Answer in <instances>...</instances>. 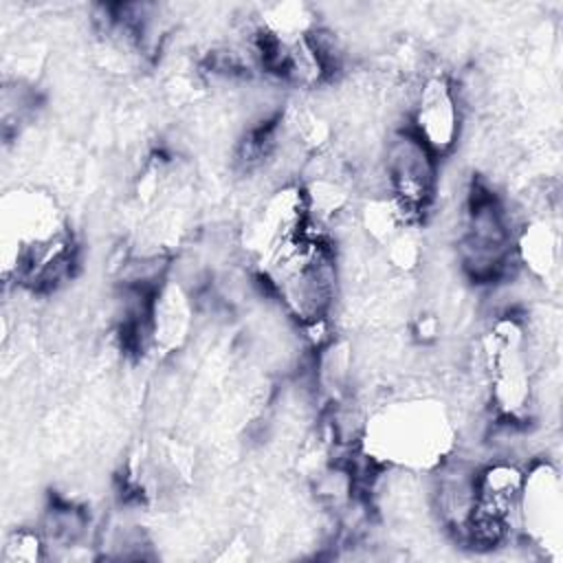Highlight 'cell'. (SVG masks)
I'll list each match as a JSON object with an SVG mask.
<instances>
[{
	"label": "cell",
	"mask_w": 563,
	"mask_h": 563,
	"mask_svg": "<svg viewBox=\"0 0 563 563\" xmlns=\"http://www.w3.org/2000/svg\"><path fill=\"white\" fill-rule=\"evenodd\" d=\"M451 433L442 409L433 402H400L374 418L367 424V457L394 464L427 466L435 464Z\"/></svg>",
	"instance_id": "obj_1"
},
{
	"label": "cell",
	"mask_w": 563,
	"mask_h": 563,
	"mask_svg": "<svg viewBox=\"0 0 563 563\" xmlns=\"http://www.w3.org/2000/svg\"><path fill=\"white\" fill-rule=\"evenodd\" d=\"M387 194L407 224L420 222L433 202L438 185V156L411 132L400 130L385 150Z\"/></svg>",
	"instance_id": "obj_4"
},
{
	"label": "cell",
	"mask_w": 563,
	"mask_h": 563,
	"mask_svg": "<svg viewBox=\"0 0 563 563\" xmlns=\"http://www.w3.org/2000/svg\"><path fill=\"white\" fill-rule=\"evenodd\" d=\"M523 471L506 460L490 462L475 475V497L462 537L475 548H495L519 526Z\"/></svg>",
	"instance_id": "obj_3"
},
{
	"label": "cell",
	"mask_w": 563,
	"mask_h": 563,
	"mask_svg": "<svg viewBox=\"0 0 563 563\" xmlns=\"http://www.w3.org/2000/svg\"><path fill=\"white\" fill-rule=\"evenodd\" d=\"M46 552V541L40 530L31 528H18L15 532L9 534L2 559L11 563H35L44 556Z\"/></svg>",
	"instance_id": "obj_10"
},
{
	"label": "cell",
	"mask_w": 563,
	"mask_h": 563,
	"mask_svg": "<svg viewBox=\"0 0 563 563\" xmlns=\"http://www.w3.org/2000/svg\"><path fill=\"white\" fill-rule=\"evenodd\" d=\"M438 158L460 136V99L451 79L442 73L429 75L416 92L409 128Z\"/></svg>",
	"instance_id": "obj_6"
},
{
	"label": "cell",
	"mask_w": 563,
	"mask_h": 563,
	"mask_svg": "<svg viewBox=\"0 0 563 563\" xmlns=\"http://www.w3.org/2000/svg\"><path fill=\"white\" fill-rule=\"evenodd\" d=\"M515 255L534 277L545 279L556 268L559 240L545 220H532L515 235Z\"/></svg>",
	"instance_id": "obj_8"
},
{
	"label": "cell",
	"mask_w": 563,
	"mask_h": 563,
	"mask_svg": "<svg viewBox=\"0 0 563 563\" xmlns=\"http://www.w3.org/2000/svg\"><path fill=\"white\" fill-rule=\"evenodd\" d=\"M385 253L389 264L400 271V273H411L418 262H420V244L416 240V235L411 233V227H405L402 231H398L387 244H385Z\"/></svg>",
	"instance_id": "obj_11"
},
{
	"label": "cell",
	"mask_w": 563,
	"mask_h": 563,
	"mask_svg": "<svg viewBox=\"0 0 563 563\" xmlns=\"http://www.w3.org/2000/svg\"><path fill=\"white\" fill-rule=\"evenodd\" d=\"M515 235L510 213L501 200L490 189L475 185L468 196L457 244L464 273L479 284L501 279L510 266L519 264Z\"/></svg>",
	"instance_id": "obj_2"
},
{
	"label": "cell",
	"mask_w": 563,
	"mask_h": 563,
	"mask_svg": "<svg viewBox=\"0 0 563 563\" xmlns=\"http://www.w3.org/2000/svg\"><path fill=\"white\" fill-rule=\"evenodd\" d=\"M191 303L176 282H163L152 301V341L165 352L176 350L189 332Z\"/></svg>",
	"instance_id": "obj_7"
},
{
	"label": "cell",
	"mask_w": 563,
	"mask_h": 563,
	"mask_svg": "<svg viewBox=\"0 0 563 563\" xmlns=\"http://www.w3.org/2000/svg\"><path fill=\"white\" fill-rule=\"evenodd\" d=\"M561 477L548 462L523 471V488L519 501V526L534 548L556 554L561 550Z\"/></svg>",
	"instance_id": "obj_5"
},
{
	"label": "cell",
	"mask_w": 563,
	"mask_h": 563,
	"mask_svg": "<svg viewBox=\"0 0 563 563\" xmlns=\"http://www.w3.org/2000/svg\"><path fill=\"white\" fill-rule=\"evenodd\" d=\"M416 334L422 339V341H433L438 336V319L431 317V314H422L418 321H416Z\"/></svg>",
	"instance_id": "obj_12"
},
{
	"label": "cell",
	"mask_w": 563,
	"mask_h": 563,
	"mask_svg": "<svg viewBox=\"0 0 563 563\" xmlns=\"http://www.w3.org/2000/svg\"><path fill=\"white\" fill-rule=\"evenodd\" d=\"M361 224L367 231V235L380 246H385L398 231L409 227L405 216L389 196L369 198L361 209Z\"/></svg>",
	"instance_id": "obj_9"
}]
</instances>
